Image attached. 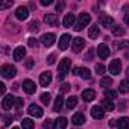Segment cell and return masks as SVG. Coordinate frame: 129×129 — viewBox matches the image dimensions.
<instances>
[{"mask_svg": "<svg viewBox=\"0 0 129 129\" xmlns=\"http://www.w3.org/2000/svg\"><path fill=\"white\" fill-rule=\"evenodd\" d=\"M90 21H91L90 14H88V12H81V14H79V18H78V23H76V26H75V29H76V30H82Z\"/></svg>", "mask_w": 129, "mask_h": 129, "instance_id": "1", "label": "cell"}, {"mask_svg": "<svg viewBox=\"0 0 129 129\" xmlns=\"http://www.w3.org/2000/svg\"><path fill=\"white\" fill-rule=\"evenodd\" d=\"M0 73H2V76L6 78V79H12V78L17 75V69L12 67V66H9V64H5V66H2Z\"/></svg>", "mask_w": 129, "mask_h": 129, "instance_id": "2", "label": "cell"}, {"mask_svg": "<svg viewBox=\"0 0 129 129\" xmlns=\"http://www.w3.org/2000/svg\"><path fill=\"white\" fill-rule=\"evenodd\" d=\"M70 43H72V35H70V34H64V35H61L59 43H58L59 50H67L69 46H70Z\"/></svg>", "mask_w": 129, "mask_h": 129, "instance_id": "3", "label": "cell"}, {"mask_svg": "<svg viewBox=\"0 0 129 129\" xmlns=\"http://www.w3.org/2000/svg\"><path fill=\"white\" fill-rule=\"evenodd\" d=\"M108 69H109V73H111V75H114V76L120 75V72H121V61H120V59H114V61H111Z\"/></svg>", "mask_w": 129, "mask_h": 129, "instance_id": "4", "label": "cell"}, {"mask_svg": "<svg viewBox=\"0 0 129 129\" xmlns=\"http://www.w3.org/2000/svg\"><path fill=\"white\" fill-rule=\"evenodd\" d=\"M70 67H72L70 59H69V58H64V59H61L59 66H58V72L62 73V75H67V73L70 72Z\"/></svg>", "mask_w": 129, "mask_h": 129, "instance_id": "5", "label": "cell"}, {"mask_svg": "<svg viewBox=\"0 0 129 129\" xmlns=\"http://www.w3.org/2000/svg\"><path fill=\"white\" fill-rule=\"evenodd\" d=\"M23 90H24L27 94H34V93L37 91V85H35V82H34V81L26 79V81L23 82Z\"/></svg>", "mask_w": 129, "mask_h": 129, "instance_id": "6", "label": "cell"}, {"mask_svg": "<svg viewBox=\"0 0 129 129\" xmlns=\"http://www.w3.org/2000/svg\"><path fill=\"white\" fill-rule=\"evenodd\" d=\"M84 46H85L84 38H81V37L73 38V52H75V53H79V52L84 49Z\"/></svg>", "mask_w": 129, "mask_h": 129, "instance_id": "7", "label": "cell"}, {"mask_svg": "<svg viewBox=\"0 0 129 129\" xmlns=\"http://www.w3.org/2000/svg\"><path fill=\"white\" fill-rule=\"evenodd\" d=\"M50 82H52V75H50V72H44V73L40 75V85H41V87H49Z\"/></svg>", "mask_w": 129, "mask_h": 129, "instance_id": "8", "label": "cell"}, {"mask_svg": "<svg viewBox=\"0 0 129 129\" xmlns=\"http://www.w3.org/2000/svg\"><path fill=\"white\" fill-rule=\"evenodd\" d=\"M14 102H15V97H14L12 94H8V96H5V97H3V102H2V108L8 111V109H11V108H12Z\"/></svg>", "mask_w": 129, "mask_h": 129, "instance_id": "9", "label": "cell"}, {"mask_svg": "<svg viewBox=\"0 0 129 129\" xmlns=\"http://www.w3.org/2000/svg\"><path fill=\"white\" fill-rule=\"evenodd\" d=\"M15 17H17L18 20H26V18L29 17V9H27L26 6H18L17 11H15Z\"/></svg>", "mask_w": 129, "mask_h": 129, "instance_id": "10", "label": "cell"}, {"mask_svg": "<svg viewBox=\"0 0 129 129\" xmlns=\"http://www.w3.org/2000/svg\"><path fill=\"white\" fill-rule=\"evenodd\" d=\"M97 55L102 58V59H106L109 56V47L106 44H99L97 46Z\"/></svg>", "mask_w": 129, "mask_h": 129, "instance_id": "11", "label": "cell"}, {"mask_svg": "<svg viewBox=\"0 0 129 129\" xmlns=\"http://www.w3.org/2000/svg\"><path fill=\"white\" fill-rule=\"evenodd\" d=\"M27 112H29L32 117H43V109H41V106H38V105H35V103H32V105L29 106Z\"/></svg>", "mask_w": 129, "mask_h": 129, "instance_id": "12", "label": "cell"}, {"mask_svg": "<svg viewBox=\"0 0 129 129\" xmlns=\"http://www.w3.org/2000/svg\"><path fill=\"white\" fill-rule=\"evenodd\" d=\"M91 115H93V118L100 120V118H103V115H105V109H103L102 106H93V108H91Z\"/></svg>", "mask_w": 129, "mask_h": 129, "instance_id": "13", "label": "cell"}, {"mask_svg": "<svg viewBox=\"0 0 129 129\" xmlns=\"http://www.w3.org/2000/svg\"><path fill=\"white\" fill-rule=\"evenodd\" d=\"M41 43L46 46V47H50L53 43H55V34H44L41 37Z\"/></svg>", "mask_w": 129, "mask_h": 129, "instance_id": "14", "label": "cell"}, {"mask_svg": "<svg viewBox=\"0 0 129 129\" xmlns=\"http://www.w3.org/2000/svg\"><path fill=\"white\" fill-rule=\"evenodd\" d=\"M67 118L66 117H59L53 121V129H66L67 127Z\"/></svg>", "mask_w": 129, "mask_h": 129, "instance_id": "15", "label": "cell"}, {"mask_svg": "<svg viewBox=\"0 0 129 129\" xmlns=\"http://www.w3.org/2000/svg\"><path fill=\"white\" fill-rule=\"evenodd\" d=\"M75 20H76V18H75V14L70 12V14H67L66 17H64V20H62V26H64V27H72V26L75 24Z\"/></svg>", "mask_w": 129, "mask_h": 129, "instance_id": "16", "label": "cell"}, {"mask_svg": "<svg viewBox=\"0 0 129 129\" xmlns=\"http://www.w3.org/2000/svg\"><path fill=\"white\" fill-rule=\"evenodd\" d=\"M87 120H85V115L82 114V112H78V114H75L73 115V118H72V123L75 124V126H81V124H84Z\"/></svg>", "mask_w": 129, "mask_h": 129, "instance_id": "17", "label": "cell"}, {"mask_svg": "<svg viewBox=\"0 0 129 129\" xmlns=\"http://www.w3.org/2000/svg\"><path fill=\"white\" fill-rule=\"evenodd\" d=\"M94 97H96V91L94 90H85V91H82L84 102H91V100H94Z\"/></svg>", "mask_w": 129, "mask_h": 129, "instance_id": "18", "label": "cell"}, {"mask_svg": "<svg viewBox=\"0 0 129 129\" xmlns=\"http://www.w3.org/2000/svg\"><path fill=\"white\" fill-rule=\"evenodd\" d=\"M44 21L49 24V26H56L58 24V15L56 14H47L44 17Z\"/></svg>", "mask_w": 129, "mask_h": 129, "instance_id": "19", "label": "cell"}, {"mask_svg": "<svg viewBox=\"0 0 129 129\" xmlns=\"http://www.w3.org/2000/svg\"><path fill=\"white\" fill-rule=\"evenodd\" d=\"M26 55V49L24 47H17L14 50V61H21Z\"/></svg>", "mask_w": 129, "mask_h": 129, "instance_id": "20", "label": "cell"}, {"mask_svg": "<svg viewBox=\"0 0 129 129\" xmlns=\"http://www.w3.org/2000/svg\"><path fill=\"white\" fill-rule=\"evenodd\" d=\"M99 34H100V29H99L97 24H93V26L90 27V30H88V37H90L91 40H96V38L99 37Z\"/></svg>", "mask_w": 129, "mask_h": 129, "instance_id": "21", "label": "cell"}, {"mask_svg": "<svg viewBox=\"0 0 129 129\" xmlns=\"http://www.w3.org/2000/svg\"><path fill=\"white\" fill-rule=\"evenodd\" d=\"M112 23H114L112 17H109V15H102L100 17V24L103 27H109V26H112Z\"/></svg>", "mask_w": 129, "mask_h": 129, "instance_id": "22", "label": "cell"}, {"mask_svg": "<svg viewBox=\"0 0 129 129\" xmlns=\"http://www.w3.org/2000/svg\"><path fill=\"white\" fill-rule=\"evenodd\" d=\"M117 127L118 129H129V118L127 117H121L117 120Z\"/></svg>", "mask_w": 129, "mask_h": 129, "instance_id": "23", "label": "cell"}, {"mask_svg": "<svg viewBox=\"0 0 129 129\" xmlns=\"http://www.w3.org/2000/svg\"><path fill=\"white\" fill-rule=\"evenodd\" d=\"M64 106V97L59 94L58 97H56V100H55V105H53V111H61V108Z\"/></svg>", "mask_w": 129, "mask_h": 129, "instance_id": "24", "label": "cell"}, {"mask_svg": "<svg viewBox=\"0 0 129 129\" xmlns=\"http://www.w3.org/2000/svg\"><path fill=\"white\" fill-rule=\"evenodd\" d=\"M34 126H35V123H34L32 118H23L21 120V127L23 129H34Z\"/></svg>", "mask_w": 129, "mask_h": 129, "instance_id": "25", "label": "cell"}, {"mask_svg": "<svg viewBox=\"0 0 129 129\" xmlns=\"http://www.w3.org/2000/svg\"><path fill=\"white\" fill-rule=\"evenodd\" d=\"M118 90H120V93H121V94H126V93H129V79H124V81H121V82H120V87H118Z\"/></svg>", "mask_w": 129, "mask_h": 129, "instance_id": "26", "label": "cell"}, {"mask_svg": "<svg viewBox=\"0 0 129 129\" xmlns=\"http://www.w3.org/2000/svg\"><path fill=\"white\" fill-rule=\"evenodd\" d=\"M102 106H103V109H105V111H114V108H115V105H114L109 99L103 100V102H102Z\"/></svg>", "mask_w": 129, "mask_h": 129, "instance_id": "27", "label": "cell"}, {"mask_svg": "<svg viewBox=\"0 0 129 129\" xmlns=\"http://www.w3.org/2000/svg\"><path fill=\"white\" fill-rule=\"evenodd\" d=\"M78 105V97H69V100H67V109H73L75 106Z\"/></svg>", "mask_w": 129, "mask_h": 129, "instance_id": "28", "label": "cell"}, {"mask_svg": "<svg viewBox=\"0 0 129 129\" xmlns=\"http://www.w3.org/2000/svg\"><path fill=\"white\" fill-rule=\"evenodd\" d=\"M79 76L82 79H90L91 78V73H90L88 69H79Z\"/></svg>", "mask_w": 129, "mask_h": 129, "instance_id": "29", "label": "cell"}, {"mask_svg": "<svg viewBox=\"0 0 129 129\" xmlns=\"http://www.w3.org/2000/svg\"><path fill=\"white\" fill-rule=\"evenodd\" d=\"M112 34H114L115 37H123V35H124V29L120 27V26H114V27H112Z\"/></svg>", "mask_w": 129, "mask_h": 129, "instance_id": "30", "label": "cell"}, {"mask_svg": "<svg viewBox=\"0 0 129 129\" xmlns=\"http://www.w3.org/2000/svg\"><path fill=\"white\" fill-rule=\"evenodd\" d=\"M100 85H102V87H105V88H108V87H111V85H112V79H111L109 76H106V78H102V81H100Z\"/></svg>", "mask_w": 129, "mask_h": 129, "instance_id": "31", "label": "cell"}, {"mask_svg": "<svg viewBox=\"0 0 129 129\" xmlns=\"http://www.w3.org/2000/svg\"><path fill=\"white\" fill-rule=\"evenodd\" d=\"M105 97L114 99V97H117V91H114V90H111V88H106V90H105Z\"/></svg>", "mask_w": 129, "mask_h": 129, "instance_id": "32", "label": "cell"}, {"mask_svg": "<svg viewBox=\"0 0 129 129\" xmlns=\"http://www.w3.org/2000/svg\"><path fill=\"white\" fill-rule=\"evenodd\" d=\"M50 100H52V96H50L49 93H43V94H41V102H43L44 105H49Z\"/></svg>", "mask_w": 129, "mask_h": 129, "instance_id": "33", "label": "cell"}, {"mask_svg": "<svg viewBox=\"0 0 129 129\" xmlns=\"http://www.w3.org/2000/svg\"><path fill=\"white\" fill-rule=\"evenodd\" d=\"M114 47H115L117 50H120V49H123V47H129V41H117V43L114 44Z\"/></svg>", "mask_w": 129, "mask_h": 129, "instance_id": "34", "label": "cell"}, {"mask_svg": "<svg viewBox=\"0 0 129 129\" xmlns=\"http://www.w3.org/2000/svg\"><path fill=\"white\" fill-rule=\"evenodd\" d=\"M29 29H30L32 32L38 30V29H40V21H38V20H34V21H30V26H29Z\"/></svg>", "mask_w": 129, "mask_h": 129, "instance_id": "35", "label": "cell"}, {"mask_svg": "<svg viewBox=\"0 0 129 129\" xmlns=\"http://www.w3.org/2000/svg\"><path fill=\"white\" fill-rule=\"evenodd\" d=\"M96 73L97 75H103L105 73V67L102 66V64H96Z\"/></svg>", "mask_w": 129, "mask_h": 129, "instance_id": "36", "label": "cell"}, {"mask_svg": "<svg viewBox=\"0 0 129 129\" xmlns=\"http://www.w3.org/2000/svg\"><path fill=\"white\" fill-rule=\"evenodd\" d=\"M64 8H66V3H64V2H58V3H56V12L64 11Z\"/></svg>", "mask_w": 129, "mask_h": 129, "instance_id": "37", "label": "cell"}, {"mask_svg": "<svg viewBox=\"0 0 129 129\" xmlns=\"http://www.w3.org/2000/svg\"><path fill=\"white\" fill-rule=\"evenodd\" d=\"M14 105H15V106L20 109V108L23 106V99H21V97H15V102H14Z\"/></svg>", "mask_w": 129, "mask_h": 129, "instance_id": "38", "label": "cell"}, {"mask_svg": "<svg viewBox=\"0 0 129 129\" xmlns=\"http://www.w3.org/2000/svg\"><path fill=\"white\" fill-rule=\"evenodd\" d=\"M11 121H12V115H5V117H3V123H5V126H9Z\"/></svg>", "mask_w": 129, "mask_h": 129, "instance_id": "39", "label": "cell"}, {"mask_svg": "<svg viewBox=\"0 0 129 129\" xmlns=\"http://www.w3.org/2000/svg\"><path fill=\"white\" fill-rule=\"evenodd\" d=\"M59 91H61V93H67V91H70V84H62V87H61Z\"/></svg>", "mask_w": 129, "mask_h": 129, "instance_id": "40", "label": "cell"}, {"mask_svg": "<svg viewBox=\"0 0 129 129\" xmlns=\"http://www.w3.org/2000/svg\"><path fill=\"white\" fill-rule=\"evenodd\" d=\"M27 44H29L30 47H35V46H38V41H37L35 38H29V41H27Z\"/></svg>", "mask_w": 129, "mask_h": 129, "instance_id": "41", "label": "cell"}, {"mask_svg": "<svg viewBox=\"0 0 129 129\" xmlns=\"http://www.w3.org/2000/svg\"><path fill=\"white\" fill-rule=\"evenodd\" d=\"M9 6H12V2H5V3H0V9H6V8H9Z\"/></svg>", "mask_w": 129, "mask_h": 129, "instance_id": "42", "label": "cell"}, {"mask_svg": "<svg viewBox=\"0 0 129 129\" xmlns=\"http://www.w3.org/2000/svg\"><path fill=\"white\" fill-rule=\"evenodd\" d=\"M55 59H56V55H55V53H52L50 56H47V62H49V64H53Z\"/></svg>", "mask_w": 129, "mask_h": 129, "instance_id": "43", "label": "cell"}, {"mask_svg": "<svg viewBox=\"0 0 129 129\" xmlns=\"http://www.w3.org/2000/svg\"><path fill=\"white\" fill-rule=\"evenodd\" d=\"M93 55H94V50H93V49H90V50H88V53H87V56H85V59H87V61H90V59L93 58Z\"/></svg>", "mask_w": 129, "mask_h": 129, "instance_id": "44", "label": "cell"}, {"mask_svg": "<svg viewBox=\"0 0 129 129\" xmlns=\"http://www.w3.org/2000/svg\"><path fill=\"white\" fill-rule=\"evenodd\" d=\"M26 67H27V69H32V67H34V59H32V58H29V59L26 61Z\"/></svg>", "mask_w": 129, "mask_h": 129, "instance_id": "45", "label": "cell"}, {"mask_svg": "<svg viewBox=\"0 0 129 129\" xmlns=\"http://www.w3.org/2000/svg\"><path fill=\"white\" fill-rule=\"evenodd\" d=\"M53 3V0H41V5L43 6H49V5H52Z\"/></svg>", "mask_w": 129, "mask_h": 129, "instance_id": "46", "label": "cell"}, {"mask_svg": "<svg viewBox=\"0 0 129 129\" xmlns=\"http://www.w3.org/2000/svg\"><path fill=\"white\" fill-rule=\"evenodd\" d=\"M123 20H124V23H126V24H129V12H126V14H124Z\"/></svg>", "mask_w": 129, "mask_h": 129, "instance_id": "47", "label": "cell"}, {"mask_svg": "<svg viewBox=\"0 0 129 129\" xmlns=\"http://www.w3.org/2000/svg\"><path fill=\"white\" fill-rule=\"evenodd\" d=\"M5 90H6L5 84H0V93H2V94H5Z\"/></svg>", "mask_w": 129, "mask_h": 129, "instance_id": "48", "label": "cell"}, {"mask_svg": "<svg viewBox=\"0 0 129 129\" xmlns=\"http://www.w3.org/2000/svg\"><path fill=\"white\" fill-rule=\"evenodd\" d=\"M44 129H50V120H46V123H44Z\"/></svg>", "mask_w": 129, "mask_h": 129, "instance_id": "49", "label": "cell"}, {"mask_svg": "<svg viewBox=\"0 0 129 129\" xmlns=\"http://www.w3.org/2000/svg\"><path fill=\"white\" fill-rule=\"evenodd\" d=\"M117 124V120H109V126L112 127V126H115Z\"/></svg>", "mask_w": 129, "mask_h": 129, "instance_id": "50", "label": "cell"}, {"mask_svg": "<svg viewBox=\"0 0 129 129\" xmlns=\"http://www.w3.org/2000/svg\"><path fill=\"white\" fill-rule=\"evenodd\" d=\"M64 76H66V75H62V73H59V75H58V81H59V82H61V81H62V79H64Z\"/></svg>", "mask_w": 129, "mask_h": 129, "instance_id": "51", "label": "cell"}, {"mask_svg": "<svg viewBox=\"0 0 129 129\" xmlns=\"http://www.w3.org/2000/svg\"><path fill=\"white\" fill-rule=\"evenodd\" d=\"M73 75H79V69H73Z\"/></svg>", "mask_w": 129, "mask_h": 129, "instance_id": "52", "label": "cell"}, {"mask_svg": "<svg viewBox=\"0 0 129 129\" xmlns=\"http://www.w3.org/2000/svg\"><path fill=\"white\" fill-rule=\"evenodd\" d=\"M126 75H127V76H129V67H127V73H126Z\"/></svg>", "mask_w": 129, "mask_h": 129, "instance_id": "53", "label": "cell"}, {"mask_svg": "<svg viewBox=\"0 0 129 129\" xmlns=\"http://www.w3.org/2000/svg\"><path fill=\"white\" fill-rule=\"evenodd\" d=\"M12 129H20V127H17V126H15V127H12Z\"/></svg>", "mask_w": 129, "mask_h": 129, "instance_id": "54", "label": "cell"}]
</instances>
